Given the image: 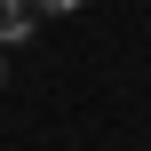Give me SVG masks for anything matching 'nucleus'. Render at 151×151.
Masks as SVG:
<instances>
[{"label":"nucleus","mask_w":151,"mask_h":151,"mask_svg":"<svg viewBox=\"0 0 151 151\" xmlns=\"http://www.w3.org/2000/svg\"><path fill=\"white\" fill-rule=\"evenodd\" d=\"M32 24H40V8H32V0H0V48L32 40Z\"/></svg>","instance_id":"f257e3e1"},{"label":"nucleus","mask_w":151,"mask_h":151,"mask_svg":"<svg viewBox=\"0 0 151 151\" xmlns=\"http://www.w3.org/2000/svg\"><path fill=\"white\" fill-rule=\"evenodd\" d=\"M32 8H40V16H64V8H80V0H32Z\"/></svg>","instance_id":"f03ea898"},{"label":"nucleus","mask_w":151,"mask_h":151,"mask_svg":"<svg viewBox=\"0 0 151 151\" xmlns=\"http://www.w3.org/2000/svg\"><path fill=\"white\" fill-rule=\"evenodd\" d=\"M0 88H8V64H0Z\"/></svg>","instance_id":"7ed1b4c3"}]
</instances>
